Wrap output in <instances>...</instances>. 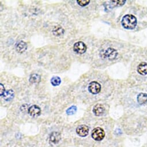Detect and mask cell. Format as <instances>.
<instances>
[{
  "label": "cell",
  "mask_w": 147,
  "mask_h": 147,
  "mask_svg": "<svg viewBox=\"0 0 147 147\" xmlns=\"http://www.w3.org/2000/svg\"><path fill=\"white\" fill-rule=\"evenodd\" d=\"M121 23L123 28L127 30H133L136 28L137 22L134 16L132 15H126L123 17Z\"/></svg>",
  "instance_id": "obj_1"
},
{
  "label": "cell",
  "mask_w": 147,
  "mask_h": 147,
  "mask_svg": "<svg viewBox=\"0 0 147 147\" xmlns=\"http://www.w3.org/2000/svg\"><path fill=\"white\" fill-rule=\"evenodd\" d=\"M101 55L103 58H107L109 60H114L117 58L118 55V52L115 49L113 48H109L105 51H102L101 53Z\"/></svg>",
  "instance_id": "obj_2"
},
{
  "label": "cell",
  "mask_w": 147,
  "mask_h": 147,
  "mask_svg": "<svg viewBox=\"0 0 147 147\" xmlns=\"http://www.w3.org/2000/svg\"><path fill=\"white\" fill-rule=\"evenodd\" d=\"M105 137L104 130L99 127H96L92 131V137L96 141H101Z\"/></svg>",
  "instance_id": "obj_3"
},
{
  "label": "cell",
  "mask_w": 147,
  "mask_h": 147,
  "mask_svg": "<svg viewBox=\"0 0 147 147\" xmlns=\"http://www.w3.org/2000/svg\"><path fill=\"white\" fill-rule=\"evenodd\" d=\"M73 50L75 52L79 54H83L87 50V46L83 42H78L75 43L73 46Z\"/></svg>",
  "instance_id": "obj_4"
},
{
  "label": "cell",
  "mask_w": 147,
  "mask_h": 147,
  "mask_svg": "<svg viewBox=\"0 0 147 147\" xmlns=\"http://www.w3.org/2000/svg\"><path fill=\"white\" fill-rule=\"evenodd\" d=\"M101 90L100 84L96 82H92L89 84L88 91L90 93L96 95L100 92Z\"/></svg>",
  "instance_id": "obj_5"
},
{
  "label": "cell",
  "mask_w": 147,
  "mask_h": 147,
  "mask_svg": "<svg viewBox=\"0 0 147 147\" xmlns=\"http://www.w3.org/2000/svg\"><path fill=\"white\" fill-rule=\"evenodd\" d=\"M28 113L30 116L35 118L39 117L41 114L40 108L37 105H32L28 109Z\"/></svg>",
  "instance_id": "obj_6"
},
{
  "label": "cell",
  "mask_w": 147,
  "mask_h": 147,
  "mask_svg": "<svg viewBox=\"0 0 147 147\" xmlns=\"http://www.w3.org/2000/svg\"><path fill=\"white\" fill-rule=\"evenodd\" d=\"M89 130L88 126L85 125H82L77 127L76 133L80 137H86L88 134Z\"/></svg>",
  "instance_id": "obj_7"
},
{
  "label": "cell",
  "mask_w": 147,
  "mask_h": 147,
  "mask_svg": "<svg viewBox=\"0 0 147 147\" xmlns=\"http://www.w3.org/2000/svg\"><path fill=\"white\" fill-rule=\"evenodd\" d=\"M61 138V134L57 131H54L52 132L50 135V141L51 142L56 144L58 143Z\"/></svg>",
  "instance_id": "obj_8"
},
{
  "label": "cell",
  "mask_w": 147,
  "mask_h": 147,
  "mask_svg": "<svg viewBox=\"0 0 147 147\" xmlns=\"http://www.w3.org/2000/svg\"><path fill=\"white\" fill-rule=\"evenodd\" d=\"M27 49V45L25 42L23 40H20L18 42L16 45V50L19 53H24V51H26Z\"/></svg>",
  "instance_id": "obj_9"
},
{
  "label": "cell",
  "mask_w": 147,
  "mask_h": 147,
  "mask_svg": "<svg viewBox=\"0 0 147 147\" xmlns=\"http://www.w3.org/2000/svg\"><path fill=\"white\" fill-rule=\"evenodd\" d=\"M137 71L141 75H147V63L144 62L140 63L137 66Z\"/></svg>",
  "instance_id": "obj_10"
},
{
  "label": "cell",
  "mask_w": 147,
  "mask_h": 147,
  "mask_svg": "<svg viewBox=\"0 0 147 147\" xmlns=\"http://www.w3.org/2000/svg\"><path fill=\"white\" fill-rule=\"evenodd\" d=\"M105 107L102 105L97 104L95 105L93 109V113L96 116H100L102 115L105 112Z\"/></svg>",
  "instance_id": "obj_11"
},
{
  "label": "cell",
  "mask_w": 147,
  "mask_h": 147,
  "mask_svg": "<svg viewBox=\"0 0 147 147\" xmlns=\"http://www.w3.org/2000/svg\"><path fill=\"white\" fill-rule=\"evenodd\" d=\"M64 32L65 31L63 28L59 26H55L52 31L53 34L55 36H60L64 34Z\"/></svg>",
  "instance_id": "obj_12"
},
{
  "label": "cell",
  "mask_w": 147,
  "mask_h": 147,
  "mask_svg": "<svg viewBox=\"0 0 147 147\" xmlns=\"http://www.w3.org/2000/svg\"><path fill=\"white\" fill-rule=\"evenodd\" d=\"M137 102L140 105H143L147 103V94L140 93L137 96Z\"/></svg>",
  "instance_id": "obj_13"
},
{
  "label": "cell",
  "mask_w": 147,
  "mask_h": 147,
  "mask_svg": "<svg viewBox=\"0 0 147 147\" xmlns=\"http://www.w3.org/2000/svg\"><path fill=\"white\" fill-rule=\"evenodd\" d=\"M14 95H15V94L13 91L12 90H9L4 93L3 96L4 99L6 101H11L12 99H13Z\"/></svg>",
  "instance_id": "obj_14"
},
{
  "label": "cell",
  "mask_w": 147,
  "mask_h": 147,
  "mask_svg": "<svg viewBox=\"0 0 147 147\" xmlns=\"http://www.w3.org/2000/svg\"><path fill=\"white\" fill-rule=\"evenodd\" d=\"M41 80V78L40 76H39L38 74H32L30 76L29 81L32 84H36V83H39Z\"/></svg>",
  "instance_id": "obj_15"
},
{
  "label": "cell",
  "mask_w": 147,
  "mask_h": 147,
  "mask_svg": "<svg viewBox=\"0 0 147 147\" xmlns=\"http://www.w3.org/2000/svg\"><path fill=\"white\" fill-rule=\"evenodd\" d=\"M50 82H51V84L53 86L55 87V86H59V85L61 84V79H60L59 77L55 76V77H53V78H51Z\"/></svg>",
  "instance_id": "obj_16"
},
{
  "label": "cell",
  "mask_w": 147,
  "mask_h": 147,
  "mask_svg": "<svg viewBox=\"0 0 147 147\" xmlns=\"http://www.w3.org/2000/svg\"><path fill=\"white\" fill-rule=\"evenodd\" d=\"M77 111V107L75 106H72L66 110V114L67 115H73L75 114Z\"/></svg>",
  "instance_id": "obj_17"
},
{
  "label": "cell",
  "mask_w": 147,
  "mask_h": 147,
  "mask_svg": "<svg viewBox=\"0 0 147 147\" xmlns=\"http://www.w3.org/2000/svg\"><path fill=\"white\" fill-rule=\"evenodd\" d=\"M90 0H78L77 3L81 7H86L90 3Z\"/></svg>",
  "instance_id": "obj_18"
},
{
  "label": "cell",
  "mask_w": 147,
  "mask_h": 147,
  "mask_svg": "<svg viewBox=\"0 0 147 147\" xmlns=\"http://www.w3.org/2000/svg\"><path fill=\"white\" fill-rule=\"evenodd\" d=\"M111 3H113V4L114 6L120 7V6H122V5H124L125 3H126V1H125V0H124V1H121V0H120V1H112Z\"/></svg>",
  "instance_id": "obj_19"
},
{
  "label": "cell",
  "mask_w": 147,
  "mask_h": 147,
  "mask_svg": "<svg viewBox=\"0 0 147 147\" xmlns=\"http://www.w3.org/2000/svg\"><path fill=\"white\" fill-rule=\"evenodd\" d=\"M5 92H6V91H5V89L4 88V85L1 83V84H0V95L3 96Z\"/></svg>",
  "instance_id": "obj_20"
}]
</instances>
